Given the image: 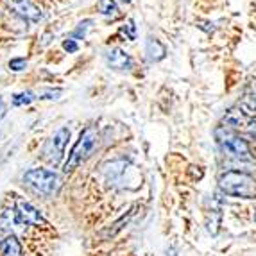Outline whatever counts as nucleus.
Returning a JSON list of instances; mask_svg holds the SVG:
<instances>
[{
    "label": "nucleus",
    "instance_id": "obj_24",
    "mask_svg": "<svg viewBox=\"0 0 256 256\" xmlns=\"http://www.w3.org/2000/svg\"><path fill=\"white\" fill-rule=\"evenodd\" d=\"M4 230H6V228H2V226H0V244H2V240L6 238V236H4Z\"/></svg>",
    "mask_w": 256,
    "mask_h": 256
},
{
    "label": "nucleus",
    "instance_id": "obj_13",
    "mask_svg": "<svg viewBox=\"0 0 256 256\" xmlns=\"http://www.w3.org/2000/svg\"><path fill=\"white\" fill-rule=\"evenodd\" d=\"M98 11L102 16L115 18L118 16V8H116L115 0H98Z\"/></svg>",
    "mask_w": 256,
    "mask_h": 256
},
{
    "label": "nucleus",
    "instance_id": "obj_23",
    "mask_svg": "<svg viewBox=\"0 0 256 256\" xmlns=\"http://www.w3.org/2000/svg\"><path fill=\"white\" fill-rule=\"evenodd\" d=\"M251 94L254 95V98H256V79L252 81V84H251Z\"/></svg>",
    "mask_w": 256,
    "mask_h": 256
},
{
    "label": "nucleus",
    "instance_id": "obj_2",
    "mask_svg": "<svg viewBox=\"0 0 256 256\" xmlns=\"http://www.w3.org/2000/svg\"><path fill=\"white\" fill-rule=\"evenodd\" d=\"M218 186L226 196L240 197V199H256V180L246 172H222L218 178Z\"/></svg>",
    "mask_w": 256,
    "mask_h": 256
},
{
    "label": "nucleus",
    "instance_id": "obj_17",
    "mask_svg": "<svg viewBox=\"0 0 256 256\" xmlns=\"http://www.w3.org/2000/svg\"><path fill=\"white\" fill-rule=\"evenodd\" d=\"M61 94L63 92L61 90H40L38 94H36V97L38 98H43V100H56V98H60L61 97Z\"/></svg>",
    "mask_w": 256,
    "mask_h": 256
},
{
    "label": "nucleus",
    "instance_id": "obj_18",
    "mask_svg": "<svg viewBox=\"0 0 256 256\" xmlns=\"http://www.w3.org/2000/svg\"><path fill=\"white\" fill-rule=\"evenodd\" d=\"M92 26V20H84L79 24V27H77L76 30H74V40L76 38H84L86 36V29Z\"/></svg>",
    "mask_w": 256,
    "mask_h": 256
},
{
    "label": "nucleus",
    "instance_id": "obj_3",
    "mask_svg": "<svg viewBox=\"0 0 256 256\" xmlns=\"http://www.w3.org/2000/svg\"><path fill=\"white\" fill-rule=\"evenodd\" d=\"M98 140H100V136H98V131L94 128V126H88L86 129H82L79 140L76 142V146H74L72 150H70L68 160H66V163H64L63 170L72 172L74 168H77L82 162H86V160L94 154V150L97 149Z\"/></svg>",
    "mask_w": 256,
    "mask_h": 256
},
{
    "label": "nucleus",
    "instance_id": "obj_1",
    "mask_svg": "<svg viewBox=\"0 0 256 256\" xmlns=\"http://www.w3.org/2000/svg\"><path fill=\"white\" fill-rule=\"evenodd\" d=\"M215 138L220 147V150L226 154L230 160L235 162H251V149H249L248 140L240 136L235 129L228 126H218L215 129Z\"/></svg>",
    "mask_w": 256,
    "mask_h": 256
},
{
    "label": "nucleus",
    "instance_id": "obj_21",
    "mask_svg": "<svg viewBox=\"0 0 256 256\" xmlns=\"http://www.w3.org/2000/svg\"><path fill=\"white\" fill-rule=\"evenodd\" d=\"M244 132H246V136H248L249 140H254L256 142V120L254 118L249 122L248 128L244 129Z\"/></svg>",
    "mask_w": 256,
    "mask_h": 256
},
{
    "label": "nucleus",
    "instance_id": "obj_16",
    "mask_svg": "<svg viewBox=\"0 0 256 256\" xmlns=\"http://www.w3.org/2000/svg\"><path fill=\"white\" fill-rule=\"evenodd\" d=\"M8 66L11 72H24L27 68V60L26 58H13L8 63Z\"/></svg>",
    "mask_w": 256,
    "mask_h": 256
},
{
    "label": "nucleus",
    "instance_id": "obj_25",
    "mask_svg": "<svg viewBox=\"0 0 256 256\" xmlns=\"http://www.w3.org/2000/svg\"><path fill=\"white\" fill-rule=\"evenodd\" d=\"M118 2H122V4H131L132 0H118Z\"/></svg>",
    "mask_w": 256,
    "mask_h": 256
},
{
    "label": "nucleus",
    "instance_id": "obj_5",
    "mask_svg": "<svg viewBox=\"0 0 256 256\" xmlns=\"http://www.w3.org/2000/svg\"><path fill=\"white\" fill-rule=\"evenodd\" d=\"M68 140H70V129L66 128V126H63V128L58 129V131L45 142V146H43V150H42L43 158L47 160L50 165H58V163L63 160L64 147H66Z\"/></svg>",
    "mask_w": 256,
    "mask_h": 256
},
{
    "label": "nucleus",
    "instance_id": "obj_9",
    "mask_svg": "<svg viewBox=\"0 0 256 256\" xmlns=\"http://www.w3.org/2000/svg\"><path fill=\"white\" fill-rule=\"evenodd\" d=\"M252 120V116H249L246 111H242L238 106L236 108H231L230 111H228L226 115H224V118H222V126H228V128L231 129H246L248 128V124Z\"/></svg>",
    "mask_w": 256,
    "mask_h": 256
},
{
    "label": "nucleus",
    "instance_id": "obj_7",
    "mask_svg": "<svg viewBox=\"0 0 256 256\" xmlns=\"http://www.w3.org/2000/svg\"><path fill=\"white\" fill-rule=\"evenodd\" d=\"M16 212L26 220V224H30V226H47V220L42 215V212L38 208H34L30 202L24 201V199H16Z\"/></svg>",
    "mask_w": 256,
    "mask_h": 256
},
{
    "label": "nucleus",
    "instance_id": "obj_6",
    "mask_svg": "<svg viewBox=\"0 0 256 256\" xmlns=\"http://www.w3.org/2000/svg\"><path fill=\"white\" fill-rule=\"evenodd\" d=\"M9 9L24 20L40 22L42 20V9L32 0H9Z\"/></svg>",
    "mask_w": 256,
    "mask_h": 256
},
{
    "label": "nucleus",
    "instance_id": "obj_14",
    "mask_svg": "<svg viewBox=\"0 0 256 256\" xmlns=\"http://www.w3.org/2000/svg\"><path fill=\"white\" fill-rule=\"evenodd\" d=\"M132 215H134V212H132V210H131V212H129L128 215H122V217H120V220H116L115 224H113V226H111L110 230H108L106 233H104V235H102L104 238H110V236L116 235V233H118V231L122 230V228H124L129 220H131V217H132Z\"/></svg>",
    "mask_w": 256,
    "mask_h": 256
},
{
    "label": "nucleus",
    "instance_id": "obj_12",
    "mask_svg": "<svg viewBox=\"0 0 256 256\" xmlns=\"http://www.w3.org/2000/svg\"><path fill=\"white\" fill-rule=\"evenodd\" d=\"M2 256H22V244L14 235H8L0 244Z\"/></svg>",
    "mask_w": 256,
    "mask_h": 256
},
{
    "label": "nucleus",
    "instance_id": "obj_4",
    "mask_svg": "<svg viewBox=\"0 0 256 256\" xmlns=\"http://www.w3.org/2000/svg\"><path fill=\"white\" fill-rule=\"evenodd\" d=\"M24 183L40 196H54L61 188V178L54 170L47 168H30L24 174Z\"/></svg>",
    "mask_w": 256,
    "mask_h": 256
},
{
    "label": "nucleus",
    "instance_id": "obj_22",
    "mask_svg": "<svg viewBox=\"0 0 256 256\" xmlns=\"http://www.w3.org/2000/svg\"><path fill=\"white\" fill-rule=\"evenodd\" d=\"M8 115V104L4 102V98H0V120Z\"/></svg>",
    "mask_w": 256,
    "mask_h": 256
},
{
    "label": "nucleus",
    "instance_id": "obj_11",
    "mask_svg": "<svg viewBox=\"0 0 256 256\" xmlns=\"http://www.w3.org/2000/svg\"><path fill=\"white\" fill-rule=\"evenodd\" d=\"M146 54L149 58V61H162L166 54V48L160 40L149 38L146 43Z\"/></svg>",
    "mask_w": 256,
    "mask_h": 256
},
{
    "label": "nucleus",
    "instance_id": "obj_8",
    "mask_svg": "<svg viewBox=\"0 0 256 256\" xmlns=\"http://www.w3.org/2000/svg\"><path fill=\"white\" fill-rule=\"evenodd\" d=\"M106 63L113 70H131L132 68V58L122 48H110L106 52Z\"/></svg>",
    "mask_w": 256,
    "mask_h": 256
},
{
    "label": "nucleus",
    "instance_id": "obj_20",
    "mask_svg": "<svg viewBox=\"0 0 256 256\" xmlns=\"http://www.w3.org/2000/svg\"><path fill=\"white\" fill-rule=\"evenodd\" d=\"M63 48L68 52V54H74V52L79 50V45H77V42L74 38H68V40H64L63 42Z\"/></svg>",
    "mask_w": 256,
    "mask_h": 256
},
{
    "label": "nucleus",
    "instance_id": "obj_10",
    "mask_svg": "<svg viewBox=\"0 0 256 256\" xmlns=\"http://www.w3.org/2000/svg\"><path fill=\"white\" fill-rule=\"evenodd\" d=\"M128 168H129V163L126 160H113V162H110L104 166V174H106L108 183L115 184L116 181H120Z\"/></svg>",
    "mask_w": 256,
    "mask_h": 256
},
{
    "label": "nucleus",
    "instance_id": "obj_15",
    "mask_svg": "<svg viewBox=\"0 0 256 256\" xmlns=\"http://www.w3.org/2000/svg\"><path fill=\"white\" fill-rule=\"evenodd\" d=\"M36 94L34 92H22V94H14L11 102L13 106H26V104H30L32 100H36Z\"/></svg>",
    "mask_w": 256,
    "mask_h": 256
},
{
    "label": "nucleus",
    "instance_id": "obj_19",
    "mask_svg": "<svg viewBox=\"0 0 256 256\" xmlns=\"http://www.w3.org/2000/svg\"><path fill=\"white\" fill-rule=\"evenodd\" d=\"M124 32L128 34L129 40H136V26H134V22L128 20V24H126V27H124Z\"/></svg>",
    "mask_w": 256,
    "mask_h": 256
},
{
    "label": "nucleus",
    "instance_id": "obj_26",
    "mask_svg": "<svg viewBox=\"0 0 256 256\" xmlns=\"http://www.w3.org/2000/svg\"><path fill=\"white\" fill-rule=\"evenodd\" d=\"M254 220H256V214H254Z\"/></svg>",
    "mask_w": 256,
    "mask_h": 256
}]
</instances>
